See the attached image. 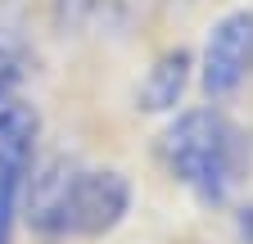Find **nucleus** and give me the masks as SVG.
<instances>
[{"instance_id":"obj_1","label":"nucleus","mask_w":253,"mask_h":244,"mask_svg":"<svg viewBox=\"0 0 253 244\" xmlns=\"http://www.w3.org/2000/svg\"><path fill=\"white\" fill-rule=\"evenodd\" d=\"M23 208L45 240H100L131 212V181L113 167H86L77 159H45L23 186Z\"/></svg>"},{"instance_id":"obj_2","label":"nucleus","mask_w":253,"mask_h":244,"mask_svg":"<svg viewBox=\"0 0 253 244\" xmlns=\"http://www.w3.org/2000/svg\"><path fill=\"white\" fill-rule=\"evenodd\" d=\"M158 159L168 176L199 203H226L249 172V140L217 104L176 113L158 136Z\"/></svg>"},{"instance_id":"obj_3","label":"nucleus","mask_w":253,"mask_h":244,"mask_svg":"<svg viewBox=\"0 0 253 244\" xmlns=\"http://www.w3.org/2000/svg\"><path fill=\"white\" fill-rule=\"evenodd\" d=\"M249 77H253V9H231L204 37L199 86L208 100H226Z\"/></svg>"},{"instance_id":"obj_4","label":"nucleus","mask_w":253,"mask_h":244,"mask_svg":"<svg viewBox=\"0 0 253 244\" xmlns=\"http://www.w3.org/2000/svg\"><path fill=\"white\" fill-rule=\"evenodd\" d=\"M37 136L41 122L27 100H0V186L23 190L37 167Z\"/></svg>"},{"instance_id":"obj_5","label":"nucleus","mask_w":253,"mask_h":244,"mask_svg":"<svg viewBox=\"0 0 253 244\" xmlns=\"http://www.w3.org/2000/svg\"><path fill=\"white\" fill-rule=\"evenodd\" d=\"M190 68H195L190 50H181V45L176 50H163L145 68V77L136 86V109L140 113H176L185 86H190Z\"/></svg>"},{"instance_id":"obj_6","label":"nucleus","mask_w":253,"mask_h":244,"mask_svg":"<svg viewBox=\"0 0 253 244\" xmlns=\"http://www.w3.org/2000/svg\"><path fill=\"white\" fill-rule=\"evenodd\" d=\"M27 73V14L23 0H0V100H14Z\"/></svg>"},{"instance_id":"obj_7","label":"nucleus","mask_w":253,"mask_h":244,"mask_svg":"<svg viewBox=\"0 0 253 244\" xmlns=\"http://www.w3.org/2000/svg\"><path fill=\"white\" fill-rule=\"evenodd\" d=\"M18 208H23V190H9V186H0V244H9V240H14Z\"/></svg>"},{"instance_id":"obj_8","label":"nucleus","mask_w":253,"mask_h":244,"mask_svg":"<svg viewBox=\"0 0 253 244\" xmlns=\"http://www.w3.org/2000/svg\"><path fill=\"white\" fill-rule=\"evenodd\" d=\"M95 9V0H54V23L68 32V27H82L86 14Z\"/></svg>"},{"instance_id":"obj_9","label":"nucleus","mask_w":253,"mask_h":244,"mask_svg":"<svg viewBox=\"0 0 253 244\" xmlns=\"http://www.w3.org/2000/svg\"><path fill=\"white\" fill-rule=\"evenodd\" d=\"M240 235L253 244V208H244V212H240Z\"/></svg>"}]
</instances>
